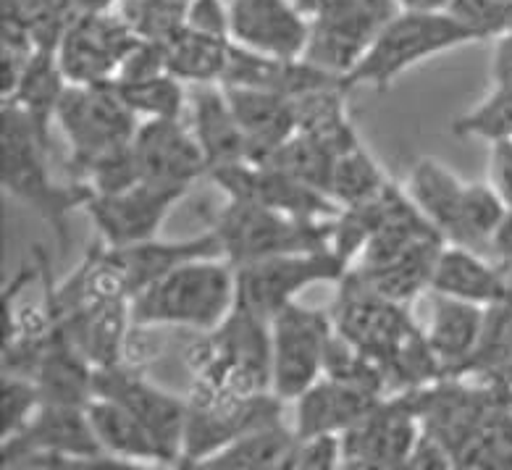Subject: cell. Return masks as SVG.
<instances>
[{"label":"cell","instance_id":"1","mask_svg":"<svg viewBox=\"0 0 512 470\" xmlns=\"http://www.w3.org/2000/svg\"><path fill=\"white\" fill-rule=\"evenodd\" d=\"M337 287L339 295L329 310L334 331L381 365L389 397L444 379L426 331L413 321L407 305L373 295L352 279L350 271Z\"/></svg>","mask_w":512,"mask_h":470},{"label":"cell","instance_id":"2","mask_svg":"<svg viewBox=\"0 0 512 470\" xmlns=\"http://www.w3.org/2000/svg\"><path fill=\"white\" fill-rule=\"evenodd\" d=\"M0 145H3V169H0L3 190L43 218L56 234L61 253H66L69 216L79 208L85 211V205L95 195L92 187L74 179L69 184L58 182L50 169L56 153L45 145L27 113L11 103H3L0 113Z\"/></svg>","mask_w":512,"mask_h":470},{"label":"cell","instance_id":"3","mask_svg":"<svg viewBox=\"0 0 512 470\" xmlns=\"http://www.w3.org/2000/svg\"><path fill=\"white\" fill-rule=\"evenodd\" d=\"M184 363L192 373L190 389L224 397L271 392V321L234 305L216 329L190 342Z\"/></svg>","mask_w":512,"mask_h":470},{"label":"cell","instance_id":"4","mask_svg":"<svg viewBox=\"0 0 512 470\" xmlns=\"http://www.w3.org/2000/svg\"><path fill=\"white\" fill-rule=\"evenodd\" d=\"M237 305V268L226 258L190 260L132 300V323L145 329H216Z\"/></svg>","mask_w":512,"mask_h":470},{"label":"cell","instance_id":"5","mask_svg":"<svg viewBox=\"0 0 512 470\" xmlns=\"http://www.w3.org/2000/svg\"><path fill=\"white\" fill-rule=\"evenodd\" d=\"M468 43H478V37L449 11H400L381 29L360 64L342 77V87L347 92L355 87L386 92L407 69Z\"/></svg>","mask_w":512,"mask_h":470},{"label":"cell","instance_id":"6","mask_svg":"<svg viewBox=\"0 0 512 470\" xmlns=\"http://www.w3.org/2000/svg\"><path fill=\"white\" fill-rule=\"evenodd\" d=\"M334 218L289 216L229 200L218 213L213 232L221 239L224 258L237 268L276 255L326 250L334 242Z\"/></svg>","mask_w":512,"mask_h":470},{"label":"cell","instance_id":"7","mask_svg":"<svg viewBox=\"0 0 512 470\" xmlns=\"http://www.w3.org/2000/svg\"><path fill=\"white\" fill-rule=\"evenodd\" d=\"M56 127L69 140V171L111 150L132 145L140 116L121 98L116 82L69 85L58 103Z\"/></svg>","mask_w":512,"mask_h":470},{"label":"cell","instance_id":"8","mask_svg":"<svg viewBox=\"0 0 512 470\" xmlns=\"http://www.w3.org/2000/svg\"><path fill=\"white\" fill-rule=\"evenodd\" d=\"M350 263L331 247L316 253H292L237 266V305L258 318H271L316 284H339Z\"/></svg>","mask_w":512,"mask_h":470},{"label":"cell","instance_id":"9","mask_svg":"<svg viewBox=\"0 0 512 470\" xmlns=\"http://www.w3.org/2000/svg\"><path fill=\"white\" fill-rule=\"evenodd\" d=\"M334 339L329 310L292 302L271 318V392L295 402L323 379L326 352Z\"/></svg>","mask_w":512,"mask_h":470},{"label":"cell","instance_id":"10","mask_svg":"<svg viewBox=\"0 0 512 470\" xmlns=\"http://www.w3.org/2000/svg\"><path fill=\"white\" fill-rule=\"evenodd\" d=\"M184 400H187V428H184L179 468L213 455L258 428L281 423L287 405L274 392L255 394V397H224V394L190 389Z\"/></svg>","mask_w":512,"mask_h":470},{"label":"cell","instance_id":"11","mask_svg":"<svg viewBox=\"0 0 512 470\" xmlns=\"http://www.w3.org/2000/svg\"><path fill=\"white\" fill-rule=\"evenodd\" d=\"M203 258H224L221 239L213 229L187 239L161 242L155 237L127 247H108L100 242L95 250V266L103 284L127 300H134L142 289H148L184 263Z\"/></svg>","mask_w":512,"mask_h":470},{"label":"cell","instance_id":"12","mask_svg":"<svg viewBox=\"0 0 512 470\" xmlns=\"http://www.w3.org/2000/svg\"><path fill=\"white\" fill-rule=\"evenodd\" d=\"M92 394L127 407L129 413L150 431L161 449L163 463L179 468L184 428H187V400L184 397H176L161 386H155L153 381L142 376L140 368H132L127 363L95 368Z\"/></svg>","mask_w":512,"mask_h":470},{"label":"cell","instance_id":"13","mask_svg":"<svg viewBox=\"0 0 512 470\" xmlns=\"http://www.w3.org/2000/svg\"><path fill=\"white\" fill-rule=\"evenodd\" d=\"M421 436L410 392L392 394L379 402L360 423L347 428L342 439L344 470H397L413 455Z\"/></svg>","mask_w":512,"mask_h":470},{"label":"cell","instance_id":"14","mask_svg":"<svg viewBox=\"0 0 512 470\" xmlns=\"http://www.w3.org/2000/svg\"><path fill=\"white\" fill-rule=\"evenodd\" d=\"M397 0H352L331 16L310 22V37L302 58L337 77H347L371 50L381 29L400 14Z\"/></svg>","mask_w":512,"mask_h":470},{"label":"cell","instance_id":"15","mask_svg":"<svg viewBox=\"0 0 512 470\" xmlns=\"http://www.w3.org/2000/svg\"><path fill=\"white\" fill-rule=\"evenodd\" d=\"M137 43L140 37L134 35L119 11L77 16L56 56L69 85H100L119 77L121 64Z\"/></svg>","mask_w":512,"mask_h":470},{"label":"cell","instance_id":"16","mask_svg":"<svg viewBox=\"0 0 512 470\" xmlns=\"http://www.w3.org/2000/svg\"><path fill=\"white\" fill-rule=\"evenodd\" d=\"M187 190L140 182L121 192L92 195L85 213L98 229L100 242L108 247H127L158 237L166 216Z\"/></svg>","mask_w":512,"mask_h":470},{"label":"cell","instance_id":"17","mask_svg":"<svg viewBox=\"0 0 512 470\" xmlns=\"http://www.w3.org/2000/svg\"><path fill=\"white\" fill-rule=\"evenodd\" d=\"M208 179L218 190H224L229 200H237V203L260 205V208L302 218H334L339 213V205L329 195L305 187L268 163H232V166L213 169Z\"/></svg>","mask_w":512,"mask_h":470},{"label":"cell","instance_id":"18","mask_svg":"<svg viewBox=\"0 0 512 470\" xmlns=\"http://www.w3.org/2000/svg\"><path fill=\"white\" fill-rule=\"evenodd\" d=\"M132 150L142 182L190 190L192 182L208 176L203 150L182 119L140 121Z\"/></svg>","mask_w":512,"mask_h":470},{"label":"cell","instance_id":"19","mask_svg":"<svg viewBox=\"0 0 512 470\" xmlns=\"http://www.w3.org/2000/svg\"><path fill=\"white\" fill-rule=\"evenodd\" d=\"M37 455H103L87 407L43 402L19 434L3 439V463L19 465Z\"/></svg>","mask_w":512,"mask_h":470},{"label":"cell","instance_id":"20","mask_svg":"<svg viewBox=\"0 0 512 470\" xmlns=\"http://www.w3.org/2000/svg\"><path fill=\"white\" fill-rule=\"evenodd\" d=\"M58 326L92 368L119 365L127 358L129 334L134 329L132 302L82 297L61 313Z\"/></svg>","mask_w":512,"mask_h":470},{"label":"cell","instance_id":"21","mask_svg":"<svg viewBox=\"0 0 512 470\" xmlns=\"http://www.w3.org/2000/svg\"><path fill=\"white\" fill-rule=\"evenodd\" d=\"M232 43L274 58H302L310 22L292 0H229Z\"/></svg>","mask_w":512,"mask_h":470},{"label":"cell","instance_id":"22","mask_svg":"<svg viewBox=\"0 0 512 470\" xmlns=\"http://www.w3.org/2000/svg\"><path fill=\"white\" fill-rule=\"evenodd\" d=\"M381 400L384 397L371 389L323 376L295 400V426L292 428L300 442H308L316 436H342L347 428L373 413Z\"/></svg>","mask_w":512,"mask_h":470},{"label":"cell","instance_id":"23","mask_svg":"<svg viewBox=\"0 0 512 470\" xmlns=\"http://www.w3.org/2000/svg\"><path fill=\"white\" fill-rule=\"evenodd\" d=\"M486 308L457 297L431 292V321L426 342L442 365L444 379H463L484 331Z\"/></svg>","mask_w":512,"mask_h":470},{"label":"cell","instance_id":"24","mask_svg":"<svg viewBox=\"0 0 512 470\" xmlns=\"http://www.w3.org/2000/svg\"><path fill=\"white\" fill-rule=\"evenodd\" d=\"M431 292L491 308L512 297V271L460 245H447L436 260Z\"/></svg>","mask_w":512,"mask_h":470},{"label":"cell","instance_id":"25","mask_svg":"<svg viewBox=\"0 0 512 470\" xmlns=\"http://www.w3.org/2000/svg\"><path fill=\"white\" fill-rule=\"evenodd\" d=\"M224 92L239 129L245 134L250 163H263L297 132L295 103L279 92L258 87H224Z\"/></svg>","mask_w":512,"mask_h":470},{"label":"cell","instance_id":"26","mask_svg":"<svg viewBox=\"0 0 512 470\" xmlns=\"http://www.w3.org/2000/svg\"><path fill=\"white\" fill-rule=\"evenodd\" d=\"M444 247H447V239L442 237L423 239L389 260L371 263V266H352L350 276L360 287L371 289L373 295L410 305L421 292H431L436 260Z\"/></svg>","mask_w":512,"mask_h":470},{"label":"cell","instance_id":"27","mask_svg":"<svg viewBox=\"0 0 512 470\" xmlns=\"http://www.w3.org/2000/svg\"><path fill=\"white\" fill-rule=\"evenodd\" d=\"M192 134L203 150L208 174L221 166L247 161V140L237 124L229 98L221 85H192Z\"/></svg>","mask_w":512,"mask_h":470},{"label":"cell","instance_id":"28","mask_svg":"<svg viewBox=\"0 0 512 470\" xmlns=\"http://www.w3.org/2000/svg\"><path fill=\"white\" fill-rule=\"evenodd\" d=\"M407 195L413 197L418 211L439 229L447 245H460L463 239V190L460 182L444 163L434 158H418L407 176Z\"/></svg>","mask_w":512,"mask_h":470},{"label":"cell","instance_id":"29","mask_svg":"<svg viewBox=\"0 0 512 470\" xmlns=\"http://www.w3.org/2000/svg\"><path fill=\"white\" fill-rule=\"evenodd\" d=\"M300 439L287 423H271L237 442L226 444L213 455L179 470H284L297 455Z\"/></svg>","mask_w":512,"mask_h":470},{"label":"cell","instance_id":"30","mask_svg":"<svg viewBox=\"0 0 512 470\" xmlns=\"http://www.w3.org/2000/svg\"><path fill=\"white\" fill-rule=\"evenodd\" d=\"M66 82L61 64H58L56 53L50 50H37L35 56L29 58L27 69H24L14 95L6 98L3 103L22 108L27 113L40 137L45 140L48 148H53V127H56V111L58 103L64 98Z\"/></svg>","mask_w":512,"mask_h":470},{"label":"cell","instance_id":"31","mask_svg":"<svg viewBox=\"0 0 512 470\" xmlns=\"http://www.w3.org/2000/svg\"><path fill=\"white\" fill-rule=\"evenodd\" d=\"M347 95L342 82L339 85L313 90L308 95L295 98L297 132L310 134L313 140L331 150L334 155H342L347 150L363 145L355 132L350 113H347Z\"/></svg>","mask_w":512,"mask_h":470},{"label":"cell","instance_id":"32","mask_svg":"<svg viewBox=\"0 0 512 470\" xmlns=\"http://www.w3.org/2000/svg\"><path fill=\"white\" fill-rule=\"evenodd\" d=\"M87 418L106 455L121 457L129 463H163L161 449L148 428L119 402L92 397L87 402Z\"/></svg>","mask_w":512,"mask_h":470},{"label":"cell","instance_id":"33","mask_svg":"<svg viewBox=\"0 0 512 470\" xmlns=\"http://www.w3.org/2000/svg\"><path fill=\"white\" fill-rule=\"evenodd\" d=\"M232 40L213 37L184 24L169 43H163L166 71L184 85H221Z\"/></svg>","mask_w":512,"mask_h":470},{"label":"cell","instance_id":"34","mask_svg":"<svg viewBox=\"0 0 512 470\" xmlns=\"http://www.w3.org/2000/svg\"><path fill=\"white\" fill-rule=\"evenodd\" d=\"M334 161H337V155L331 153L326 145L313 140L310 134L295 132L281 148H276L274 153L268 155L263 163L276 166V169H281L284 174L305 184V187H313V190L329 195Z\"/></svg>","mask_w":512,"mask_h":470},{"label":"cell","instance_id":"35","mask_svg":"<svg viewBox=\"0 0 512 470\" xmlns=\"http://www.w3.org/2000/svg\"><path fill=\"white\" fill-rule=\"evenodd\" d=\"M386 184H389V179H386V174L376 163V158L363 145H358V148L337 155L334 174H331L329 197L342 211V208H355V205L373 200Z\"/></svg>","mask_w":512,"mask_h":470},{"label":"cell","instance_id":"36","mask_svg":"<svg viewBox=\"0 0 512 470\" xmlns=\"http://www.w3.org/2000/svg\"><path fill=\"white\" fill-rule=\"evenodd\" d=\"M113 82L119 87L121 98L127 100V106L140 116V121L182 119L184 111L190 108L187 85L171 77L169 71L158 77L134 79V82H119V79Z\"/></svg>","mask_w":512,"mask_h":470},{"label":"cell","instance_id":"37","mask_svg":"<svg viewBox=\"0 0 512 470\" xmlns=\"http://www.w3.org/2000/svg\"><path fill=\"white\" fill-rule=\"evenodd\" d=\"M505 213V200L494 192V187L489 182L465 184L463 208H460V216H463V239H460V247H468V250L489 255L491 237L497 232V226L502 224Z\"/></svg>","mask_w":512,"mask_h":470},{"label":"cell","instance_id":"38","mask_svg":"<svg viewBox=\"0 0 512 470\" xmlns=\"http://www.w3.org/2000/svg\"><path fill=\"white\" fill-rule=\"evenodd\" d=\"M457 137L499 142L512 140V82H494L491 92L478 106L452 121Z\"/></svg>","mask_w":512,"mask_h":470},{"label":"cell","instance_id":"39","mask_svg":"<svg viewBox=\"0 0 512 470\" xmlns=\"http://www.w3.org/2000/svg\"><path fill=\"white\" fill-rule=\"evenodd\" d=\"M16 14L22 16L32 43L37 50L56 53L58 45L64 43L66 32L77 22L74 0H11Z\"/></svg>","mask_w":512,"mask_h":470},{"label":"cell","instance_id":"40","mask_svg":"<svg viewBox=\"0 0 512 470\" xmlns=\"http://www.w3.org/2000/svg\"><path fill=\"white\" fill-rule=\"evenodd\" d=\"M507 360H512V297L486 308L481 342L465 368L463 379H484Z\"/></svg>","mask_w":512,"mask_h":470},{"label":"cell","instance_id":"41","mask_svg":"<svg viewBox=\"0 0 512 470\" xmlns=\"http://www.w3.org/2000/svg\"><path fill=\"white\" fill-rule=\"evenodd\" d=\"M119 14L140 40L161 45L187 24V6L174 0H121Z\"/></svg>","mask_w":512,"mask_h":470},{"label":"cell","instance_id":"42","mask_svg":"<svg viewBox=\"0 0 512 470\" xmlns=\"http://www.w3.org/2000/svg\"><path fill=\"white\" fill-rule=\"evenodd\" d=\"M447 11L478 40H497L512 29V0H452Z\"/></svg>","mask_w":512,"mask_h":470},{"label":"cell","instance_id":"43","mask_svg":"<svg viewBox=\"0 0 512 470\" xmlns=\"http://www.w3.org/2000/svg\"><path fill=\"white\" fill-rule=\"evenodd\" d=\"M40 405L43 397L35 381L24 376H3V439L19 434Z\"/></svg>","mask_w":512,"mask_h":470},{"label":"cell","instance_id":"44","mask_svg":"<svg viewBox=\"0 0 512 470\" xmlns=\"http://www.w3.org/2000/svg\"><path fill=\"white\" fill-rule=\"evenodd\" d=\"M187 27L205 32V35L232 40V35H229V3H224V0H192L187 6Z\"/></svg>","mask_w":512,"mask_h":470},{"label":"cell","instance_id":"45","mask_svg":"<svg viewBox=\"0 0 512 470\" xmlns=\"http://www.w3.org/2000/svg\"><path fill=\"white\" fill-rule=\"evenodd\" d=\"M489 184L505 200L507 208H512V140L491 142Z\"/></svg>","mask_w":512,"mask_h":470},{"label":"cell","instance_id":"46","mask_svg":"<svg viewBox=\"0 0 512 470\" xmlns=\"http://www.w3.org/2000/svg\"><path fill=\"white\" fill-rule=\"evenodd\" d=\"M410 468L413 470H457L455 457L444 447L436 436L426 434L421 428V436H418V442H415L413 455H410Z\"/></svg>","mask_w":512,"mask_h":470},{"label":"cell","instance_id":"47","mask_svg":"<svg viewBox=\"0 0 512 470\" xmlns=\"http://www.w3.org/2000/svg\"><path fill=\"white\" fill-rule=\"evenodd\" d=\"M489 255H494L499 266L512 271V208H507L502 224L497 226V232L491 237Z\"/></svg>","mask_w":512,"mask_h":470},{"label":"cell","instance_id":"48","mask_svg":"<svg viewBox=\"0 0 512 470\" xmlns=\"http://www.w3.org/2000/svg\"><path fill=\"white\" fill-rule=\"evenodd\" d=\"M494 56H491V79L494 82H512V29L494 40Z\"/></svg>","mask_w":512,"mask_h":470},{"label":"cell","instance_id":"49","mask_svg":"<svg viewBox=\"0 0 512 470\" xmlns=\"http://www.w3.org/2000/svg\"><path fill=\"white\" fill-rule=\"evenodd\" d=\"M300 14L308 19V22H316V19H323V16H331L342 11L344 6H350L352 0H292Z\"/></svg>","mask_w":512,"mask_h":470},{"label":"cell","instance_id":"50","mask_svg":"<svg viewBox=\"0 0 512 470\" xmlns=\"http://www.w3.org/2000/svg\"><path fill=\"white\" fill-rule=\"evenodd\" d=\"M468 470H512V447L494 449L470 465Z\"/></svg>","mask_w":512,"mask_h":470},{"label":"cell","instance_id":"51","mask_svg":"<svg viewBox=\"0 0 512 470\" xmlns=\"http://www.w3.org/2000/svg\"><path fill=\"white\" fill-rule=\"evenodd\" d=\"M121 0H74L79 16H98V14H113L119 11Z\"/></svg>","mask_w":512,"mask_h":470},{"label":"cell","instance_id":"52","mask_svg":"<svg viewBox=\"0 0 512 470\" xmlns=\"http://www.w3.org/2000/svg\"><path fill=\"white\" fill-rule=\"evenodd\" d=\"M402 11H423V14H439L447 11L452 0H397Z\"/></svg>","mask_w":512,"mask_h":470},{"label":"cell","instance_id":"53","mask_svg":"<svg viewBox=\"0 0 512 470\" xmlns=\"http://www.w3.org/2000/svg\"><path fill=\"white\" fill-rule=\"evenodd\" d=\"M478 381H491V384H499V386H507V389H512V360H507L505 365H499L497 371H491L489 376H484V379Z\"/></svg>","mask_w":512,"mask_h":470},{"label":"cell","instance_id":"54","mask_svg":"<svg viewBox=\"0 0 512 470\" xmlns=\"http://www.w3.org/2000/svg\"><path fill=\"white\" fill-rule=\"evenodd\" d=\"M137 470H179L176 465H166V463H140Z\"/></svg>","mask_w":512,"mask_h":470},{"label":"cell","instance_id":"55","mask_svg":"<svg viewBox=\"0 0 512 470\" xmlns=\"http://www.w3.org/2000/svg\"><path fill=\"white\" fill-rule=\"evenodd\" d=\"M297 449H300V447H297ZM284 470H297V455H295V460H292V463H289Z\"/></svg>","mask_w":512,"mask_h":470},{"label":"cell","instance_id":"56","mask_svg":"<svg viewBox=\"0 0 512 470\" xmlns=\"http://www.w3.org/2000/svg\"><path fill=\"white\" fill-rule=\"evenodd\" d=\"M397 470H413V468H410V463H405V465H400V468H397Z\"/></svg>","mask_w":512,"mask_h":470},{"label":"cell","instance_id":"57","mask_svg":"<svg viewBox=\"0 0 512 470\" xmlns=\"http://www.w3.org/2000/svg\"><path fill=\"white\" fill-rule=\"evenodd\" d=\"M339 470H344V468H339Z\"/></svg>","mask_w":512,"mask_h":470}]
</instances>
